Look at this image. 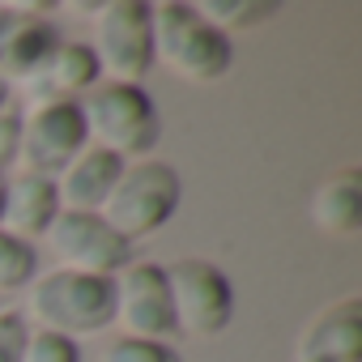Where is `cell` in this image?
<instances>
[{"mask_svg": "<svg viewBox=\"0 0 362 362\" xmlns=\"http://www.w3.org/2000/svg\"><path fill=\"white\" fill-rule=\"evenodd\" d=\"M18 132H22V111H0V175L18 162Z\"/></svg>", "mask_w": 362, "mask_h": 362, "instance_id": "21", "label": "cell"}, {"mask_svg": "<svg viewBox=\"0 0 362 362\" xmlns=\"http://www.w3.org/2000/svg\"><path fill=\"white\" fill-rule=\"evenodd\" d=\"M124 175V158L86 145L60 175H56V192H60V209H77V214H98L115 188V179Z\"/></svg>", "mask_w": 362, "mask_h": 362, "instance_id": "14", "label": "cell"}, {"mask_svg": "<svg viewBox=\"0 0 362 362\" xmlns=\"http://www.w3.org/2000/svg\"><path fill=\"white\" fill-rule=\"evenodd\" d=\"M166 269L175 332L192 341H214L235 320V281L205 256H179Z\"/></svg>", "mask_w": 362, "mask_h": 362, "instance_id": "5", "label": "cell"}, {"mask_svg": "<svg viewBox=\"0 0 362 362\" xmlns=\"http://www.w3.org/2000/svg\"><path fill=\"white\" fill-rule=\"evenodd\" d=\"M9 94H13V86L0 81V111H9Z\"/></svg>", "mask_w": 362, "mask_h": 362, "instance_id": "22", "label": "cell"}, {"mask_svg": "<svg viewBox=\"0 0 362 362\" xmlns=\"http://www.w3.org/2000/svg\"><path fill=\"white\" fill-rule=\"evenodd\" d=\"M149 22H153V60L166 64L179 81L214 86L235 69V39L209 26L197 13V5L162 0V5H149Z\"/></svg>", "mask_w": 362, "mask_h": 362, "instance_id": "1", "label": "cell"}, {"mask_svg": "<svg viewBox=\"0 0 362 362\" xmlns=\"http://www.w3.org/2000/svg\"><path fill=\"white\" fill-rule=\"evenodd\" d=\"M35 277H39V247L0 230V298L13 290H26Z\"/></svg>", "mask_w": 362, "mask_h": 362, "instance_id": "17", "label": "cell"}, {"mask_svg": "<svg viewBox=\"0 0 362 362\" xmlns=\"http://www.w3.org/2000/svg\"><path fill=\"white\" fill-rule=\"evenodd\" d=\"M307 214H311V226L324 235H358V226H362V170L337 166L328 179H320Z\"/></svg>", "mask_w": 362, "mask_h": 362, "instance_id": "15", "label": "cell"}, {"mask_svg": "<svg viewBox=\"0 0 362 362\" xmlns=\"http://www.w3.org/2000/svg\"><path fill=\"white\" fill-rule=\"evenodd\" d=\"M60 214V192H56V179L47 175H5V209H0V230H9L26 243L43 239L47 226Z\"/></svg>", "mask_w": 362, "mask_h": 362, "instance_id": "13", "label": "cell"}, {"mask_svg": "<svg viewBox=\"0 0 362 362\" xmlns=\"http://www.w3.org/2000/svg\"><path fill=\"white\" fill-rule=\"evenodd\" d=\"M0 209H5V175H0Z\"/></svg>", "mask_w": 362, "mask_h": 362, "instance_id": "23", "label": "cell"}, {"mask_svg": "<svg viewBox=\"0 0 362 362\" xmlns=\"http://www.w3.org/2000/svg\"><path fill=\"white\" fill-rule=\"evenodd\" d=\"M179 201H184V179L179 170L162 158H136L124 162V175L115 179V188L107 197V205L98 209V218L128 243L149 239L153 230H162Z\"/></svg>", "mask_w": 362, "mask_h": 362, "instance_id": "4", "label": "cell"}, {"mask_svg": "<svg viewBox=\"0 0 362 362\" xmlns=\"http://www.w3.org/2000/svg\"><path fill=\"white\" fill-rule=\"evenodd\" d=\"M98 362H184L170 341H145V337H115L107 341Z\"/></svg>", "mask_w": 362, "mask_h": 362, "instance_id": "18", "label": "cell"}, {"mask_svg": "<svg viewBox=\"0 0 362 362\" xmlns=\"http://www.w3.org/2000/svg\"><path fill=\"white\" fill-rule=\"evenodd\" d=\"M43 239H47L52 256L60 260L56 269H73V273H90V277H119L132 264V243L119 239L98 214L60 209Z\"/></svg>", "mask_w": 362, "mask_h": 362, "instance_id": "7", "label": "cell"}, {"mask_svg": "<svg viewBox=\"0 0 362 362\" xmlns=\"http://www.w3.org/2000/svg\"><path fill=\"white\" fill-rule=\"evenodd\" d=\"M64 43L56 9L43 5H0V81L22 86Z\"/></svg>", "mask_w": 362, "mask_h": 362, "instance_id": "10", "label": "cell"}, {"mask_svg": "<svg viewBox=\"0 0 362 362\" xmlns=\"http://www.w3.org/2000/svg\"><path fill=\"white\" fill-rule=\"evenodd\" d=\"M115 324L124 328L119 337H145V341H170L175 332V311H170V290H166V269L153 260H132L115 277Z\"/></svg>", "mask_w": 362, "mask_h": 362, "instance_id": "9", "label": "cell"}, {"mask_svg": "<svg viewBox=\"0 0 362 362\" xmlns=\"http://www.w3.org/2000/svg\"><path fill=\"white\" fill-rule=\"evenodd\" d=\"M90 26V52L103 69V81H132L141 86L153 73V22L145 0H107Z\"/></svg>", "mask_w": 362, "mask_h": 362, "instance_id": "6", "label": "cell"}, {"mask_svg": "<svg viewBox=\"0 0 362 362\" xmlns=\"http://www.w3.org/2000/svg\"><path fill=\"white\" fill-rule=\"evenodd\" d=\"M90 145L86 119L77 103H39L22 111V132H18V166L30 175L56 179L81 149Z\"/></svg>", "mask_w": 362, "mask_h": 362, "instance_id": "8", "label": "cell"}, {"mask_svg": "<svg viewBox=\"0 0 362 362\" xmlns=\"http://www.w3.org/2000/svg\"><path fill=\"white\" fill-rule=\"evenodd\" d=\"M26 341H30V324L22 311H0V362H22L26 354Z\"/></svg>", "mask_w": 362, "mask_h": 362, "instance_id": "20", "label": "cell"}, {"mask_svg": "<svg viewBox=\"0 0 362 362\" xmlns=\"http://www.w3.org/2000/svg\"><path fill=\"white\" fill-rule=\"evenodd\" d=\"M26 298V324L56 337H94L115 324V277H90L73 269L39 273Z\"/></svg>", "mask_w": 362, "mask_h": 362, "instance_id": "2", "label": "cell"}, {"mask_svg": "<svg viewBox=\"0 0 362 362\" xmlns=\"http://www.w3.org/2000/svg\"><path fill=\"white\" fill-rule=\"evenodd\" d=\"M0 311H5V298H0Z\"/></svg>", "mask_w": 362, "mask_h": 362, "instance_id": "24", "label": "cell"}, {"mask_svg": "<svg viewBox=\"0 0 362 362\" xmlns=\"http://www.w3.org/2000/svg\"><path fill=\"white\" fill-rule=\"evenodd\" d=\"M294 362H362V298L341 294L320 307L294 341Z\"/></svg>", "mask_w": 362, "mask_h": 362, "instance_id": "11", "label": "cell"}, {"mask_svg": "<svg viewBox=\"0 0 362 362\" xmlns=\"http://www.w3.org/2000/svg\"><path fill=\"white\" fill-rule=\"evenodd\" d=\"M22 362H81V345L69 341V337H56V332L30 328V341H26Z\"/></svg>", "mask_w": 362, "mask_h": 362, "instance_id": "19", "label": "cell"}, {"mask_svg": "<svg viewBox=\"0 0 362 362\" xmlns=\"http://www.w3.org/2000/svg\"><path fill=\"white\" fill-rule=\"evenodd\" d=\"M98 81H103V69H98L90 43L64 39V43L22 81V94H26L30 107H39V103H81Z\"/></svg>", "mask_w": 362, "mask_h": 362, "instance_id": "12", "label": "cell"}, {"mask_svg": "<svg viewBox=\"0 0 362 362\" xmlns=\"http://www.w3.org/2000/svg\"><path fill=\"white\" fill-rule=\"evenodd\" d=\"M77 107H81L90 145H98V149H107L124 162L149 158L162 141V111H158V103L145 86L98 81Z\"/></svg>", "mask_w": 362, "mask_h": 362, "instance_id": "3", "label": "cell"}, {"mask_svg": "<svg viewBox=\"0 0 362 362\" xmlns=\"http://www.w3.org/2000/svg\"><path fill=\"white\" fill-rule=\"evenodd\" d=\"M277 0H197V13L218 26L222 35H235V30H256L264 22L277 18Z\"/></svg>", "mask_w": 362, "mask_h": 362, "instance_id": "16", "label": "cell"}]
</instances>
